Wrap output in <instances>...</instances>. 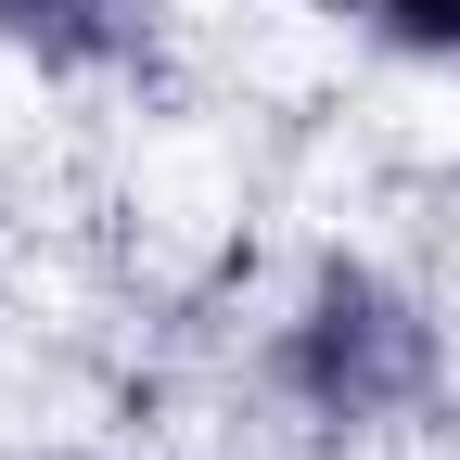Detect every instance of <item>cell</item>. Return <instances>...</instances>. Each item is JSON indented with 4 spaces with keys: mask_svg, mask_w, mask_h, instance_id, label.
I'll list each match as a JSON object with an SVG mask.
<instances>
[{
    "mask_svg": "<svg viewBox=\"0 0 460 460\" xmlns=\"http://www.w3.org/2000/svg\"><path fill=\"white\" fill-rule=\"evenodd\" d=\"M447 77H460V65H447Z\"/></svg>",
    "mask_w": 460,
    "mask_h": 460,
    "instance_id": "obj_5",
    "label": "cell"
},
{
    "mask_svg": "<svg viewBox=\"0 0 460 460\" xmlns=\"http://www.w3.org/2000/svg\"><path fill=\"white\" fill-rule=\"evenodd\" d=\"M307 13H332V26H358V13H371V0H307Z\"/></svg>",
    "mask_w": 460,
    "mask_h": 460,
    "instance_id": "obj_4",
    "label": "cell"
},
{
    "mask_svg": "<svg viewBox=\"0 0 460 460\" xmlns=\"http://www.w3.org/2000/svg\"><path fill=\"white\" fill-rule=\"evenodd\" d=\"M128 39H141V0H0V51L39 77H102L128 65Z\"/></svg>",
    "mask_w": 460,
    "mask_h": 460,
    "instance_id": "obj_2",
    "label": "cell"
},
{
    "mask_svg": "<svg viewBox=\"0 0 460 460\" xmlns=\"http://www.w3.org/2000/svg\"><path fill=\"white\" fill-rule=\"evenodd\" d=\"M358 26L384 51H410V65H460V0H371Z\"/></svg>",
    "mask_w": 460,
    "mask_h": 460,
    "instance_id": "obj_3",
    "label": "cell"
},
{
    "mask_svg": "<svg viewBox=\"0 0 460 460\" xmlns=\"http://www.w3.org/2000/svg\"><path fill=\"white\" fill-rule=\"evenodd\" d=\"M269 384L307 435H410L447 396V320L422 281H396L384 256H320L295 281V307L269 332Z\"/></svg>",
    "mask_w": 460,
    "mask_h": 460,
    "instance_id": "obj_1",
    "label": "cell"
}]
</instances>
